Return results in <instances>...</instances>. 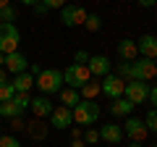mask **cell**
I'll return each instance as SVG.
<instances>
[{"label": "cell", "mask_w": 157, "mask_h": 147, "mask_svg": "<svg viewBox=\"0 0 157 147\" xmlns=\"http://www.w3.org/2000/svg\"><path fill=\"white\" fill-rule=\"evenodd\" d=\"M81 139H84L86 145H97V142H100V131H97V129H92V126H89V129L84 131V137H81Z\"/></svg>", "instance_id": "obj_28"}, {"label": "cell", "mask_w": 157, "mask_h": 147, "mask_svg": "<svg viewBox=\"0 0 157 147\" xmlns=\"http://www.w3.org/2000/svg\"><path fill=\"white\" fill-rule=\"evenodd\" d=\"M118 55H121V61H136V55H139L136 42L134 40H121L118 42Z\"/></svg>", "instance_id": "obj_17"}, {"label": "cell", "mask_w": 157, "mask_h": 147, "mask_svg": "<svg viewBox=\"0 0 157 147\" xmlns=\"http://www.w3.org/2000/svg\"><path fill=\"white\" fill-rule=\"evenodd\" d=\"M97 95H100V81L89 79L84 87H81V97H84V100H94Z\"/></svg>", "instance_id": "obj_21"}, {"label": "cell", "mask_w": 157, "mask_h": 147, "mask_svg": "<svg viewBox=\"0 0 157 147\" xmlns=\"http://www.w3.org/2000/svg\"><path fill=\"white\" fill-rule=\"evenodd\" d=\"M66 6V0H42L39 6H34L37 13H47V11H55V8H63Z\"/></svg>", "instance_id": "obj_23"}, {"label": "cell", "mask_w": 157, "mask_h": 147, "mask_svg": "<svg viewBox=\"0 0 157 147\" xmlns=\"http://www.w3.org/2000/svg\"><path fill=\"white\" fill-rule=\"evenodd\" d=\"M26 113L21 105H16V100H8L0 105V118H21V116Z\"/></svg>", "instance_id": "obj_18"}, {"label": "cell", "mask_w": 157, "mask_h": 147, "mask_svg": "<svg viewBox=\"0 0 157 147\" xmlns=\"http://www.w3.org/2000/svg\"><path fill=\"white\" fill-rule=\"evenodd\" d=\"M152 147H157V142H155V145H152Z\"/></svg>", "instance_id": "obj_43"}, {"label": "cell", "mask_w": 157, "mask_h": 147, "mask_svg": "<svg viewBox=\"0 0 157 147\" xmlns=\"http://www.w3.org/2000/svg\"><path fill=\"white\" fill-rule=\"evenodd\" d=\"M131 147H141V142H131Z\"/></svg>", "instance_id": "obj_41"}, {"label": "cell", "mask_w": 157, "mask_h": 147, "mask_svg": "<svg viewBox=\"0 0 157 147\" xmlns=\"http://www.w3.org/2000/svg\"><path fill=\"white\" fill-rule=\"evenodd\" d=\"M6 66V55H3V53H0V68Z\"/></svg>", "instance_id": "obj_40"}, {"label": "cell", "mask_w": 157, "mask_h": 147, "mask_svg": "<svg viewBox=\"0 0 157 147\" xmlns=\"http://www.w3.org/2000/svg\"><path fill=\"white\" fill-rule=\"evenodd\" d=\"M86 8H81V6H63L60 8V21H63V26H68V29H73V26H84V21H86Z\"/></svg>", "instance_id": "obj_7"}, {"label": "cell", "mask_w": 157, "mask_h": 147, "mask_svg": "<svg viewBox=\"0 0 157 147\" xmlns=\"http://www.w3.org/2000/svg\"><path fill=\"white\" fill-rule=\"evenodd\" d=\"M100 139L107 142V145H121V139H123V126H121V124H105V126H100Z\"/></svg>", "instance_id": "obj_12"}, {"label": "cell", "mask_w": 157, "mask_h": 147, "mask_svg": "<svg viewBox=\"0 0 157 147\" xmlns=\"http://www.w3.org/2000/svg\"><path fill=\"white\" fill-rule=\"evenodd\" d=\"M32 87H34V76H32V74H26V71L16 74V79H13V89H16V92H29Z\"/></svg>", "instance_id": "obj_19"}, {"label": "cell", "mask_w": 157, "mask_h": 147, "mask_svg": "<svg viewBox=\"0 0 157 147\" xmlns=\"http://www.w3.org/2000/svg\"><path fill=\"white\" fill-rule=\"evenodd\" d=\"M11 126H13L16 131H24V129H26V124H24L21 118H11Z\"/></svg>", "instance_id": "obj_32"}, {"label": "cell", "mask_w": 157, "mask_h": 147, "mask_svg": "<svg viewBox=\"0 0 157 147\" xmlns=\"http://www.w3.org/2000/svg\"><path fill=\"white\" fill-rule=\"evenodd\" d=\"M21 3H24V6H32V8H34V6H39L42 0H21Z\"/></svg>", "instance_id": "obj_37"}, {"label": "cell", "mask_w": 157, "mask_h": 147, "mask_svg": "<svg viewBox=\"0 0 157 147\" xmlns=\"http://www.w3.org/2000/svg\"><path fill=\"white\" fill-rule=\"evenodd\" d=\"M6 6H11V0H0V8H6Z\"/></svg>", "instance_id": "obj_39"}, {"label": "cell", "mask_w": 157, "mask_h": 147, "mask_svg": "<svg viewBox=\"0 0 157 147\" xmlns=\"http://www.w3.org/2000/svg\"><path fill=\"white\" fill-rule=\"evenodd\" d=\"M24 131H29V134L34 137V139H45L47 137V126L42 124V121H34V124H26V129Z\"/></svg>", "instance_id": "obj_22"}, {"label": "cell", "mask_w": 157, "mask_h": 147, "mask_svg": "<svg viewBox=\"0 0 157 147\" xmlns=\"http://www.w3.org/2000/svg\"><path fill=\"white\" fill-rule=\"evenodd\" d=\"M71 147H86V142H84V139H73Z\"/></svg>", "instance_id": "obj_38"}, {"label": "cell", "mask_w": 157, "mask_h": 147, "mask_svg": "<svg viewBox=\"0 0 157 147\" xmlns=\"http://www.w3.org/2000/svg\"><path fill=\"white\" fill-rule=\"evenodd\" d=\"M155 79H157V76H155Z\"/></svg>", "instance_id": "obj_45"}, {"label": "cell", "mask_w": 157, "mask_h": 147, "mask_svg": "<svg viewBox=\"0 0 157 147\" xmlns=\"http://www.w3.org/2000/svg\"><path fill=\"white\" fill-rule=\"evenodd\" d=\"M84 26L89 29V32H100V29H102V18L97 16V13H89L86 21H84Z\"/></svg>", "instance_id": "obj_24"}, {"label": "cell", "mask_w": 157, "mask_h": 147, "mask_svg": "<svg viewBox=\"0 0 157 147\" xmlns=\"http://www.w3.org/2000/svg\"><path fill=\"white\" fill-rule=\"evenodd\" d=\"M149 89H152V87L147 84V81H126L123 97L131 102V105H141V102L149 100Z\"/></svg>", "instance_id": "obj_6"}, {"label": "cell", "mask_w": 157, "mask_h": 147, "mask_svg": "<svg viewBox=\"0 0 157 147\" xmlns=\"http://www.w3.org/2000/svg\"><path fill=\"white\" fill-rule=\"evenodd\" d=\"M13 100H16V105H21L24 110H29V108H32V97H29V92H16V95H13Z\"/></svg>", "instance_id": "obj_25"}, {"label": "cell", "mask_w": 157, "mask_h": 147, "mask_svg": "<svg viewBox=\"0 0 157 147\" xmlns=\"http://www.w3.org/2000/svg\"><path fill=\"white\" fill-rule=\"evenodd\" d=\"M147 102H152V105H155V110H157V84L149 89V100H147Z\"/></svg>", "instance_id": "obj_33"}, {"label": "cell", "mask_w": 157, "mask_h": 147, "mask_svg": "<svg viewBox=\"0 0 157 147\" xmlns=\"http://www.w3.org/2000/svg\"><path fill=\"white\" fill-rule=\"evenodd\" d=\"M86 68H89V74L92 76H107V74H113L110 71V58H105V55H89V61H86Z\"/></svg>", "instance_id": "obj_11"}, {"label": "cell", "mask_w": 157, "mask_h": 147, "mask_svg": "<svg viewBox=\"0 0 157 147\" xmlns=\"http://www.w3.org/2000/svg\"><path fill=\"white\" fill-rule=\"evenodd\" d=\"M155 66H157V58H155Z\"/></svg>", "instance_id": "obj_42"}, {"label": "cell", "mask_w": 157, "mask_h": 147, "mask_svg": "<svg viewBox=\"0 0 157 147\" xmlns=\"http://www.w3.org/2000/svg\"><path fill=\"white\" fill-rule=\"evenodd\" d=\"M34 87L42 95H55V92H60L63 89V71H58V68H42L34 76Z\"/></svg>", "instance_id": "obj_1"}, {"label": "cell", "mask_w": 157, "mask_h": 147, "mask_svg": "<svg viewBox=\"0 0 157 147\" xmlns=\"http://www.w3.org/2000/svg\"><path fill=\"white\" fill-rule=\"evenodd\" d=\"M123 89H126V79H121L118 74H107V76H102V81H100V92H102V95H107L110 100H115V97H123Z\"/></svg>", "instance_id": "obj_8"}, {"label": "cell", "mask_w": 157, "mask_h": 147, "mask_svg": "<svg viewBox=\"0 0 157 147\" xmlns=\"http://www.w3.org/2000/svg\"><path fill=\"white\" fill-rule=\"evenodd\" d=\"M29 68V61H26V55L24 53H8L6 55V71H11V74H24Z\"/></svg>", "instance_id": "obj_14"}, {"label": "cell", "mask_w": 157, "mask_h": 147, "mask_svg": "<svg viewBox=\"0 0 157 147\" xmlns=\"http://www.w3.org/2000/svg\"><path fill=\"white\" fill-rule=\"evenodd\" d=\"M18 42H21V34H18L16 24H0V53H3V55L16 53Z\"/></svg>", "instance_id": "obj_5"}, {"label": "cell", "mask_w": 157, "mask_h": 147, "mask_svg": "<svg viewBox=\"0 0 157 147\" xmlns=\"http://www.w3.org/2000/svg\"><path fill=\"white\" fill-rule=\"evenodd\" d=\"M73 113V124H81V126H92L97 118H100V105L94 100H78V105L71 108Z\"/></svg>", "instance_id": "obj_2"}, {"label": "cell", "mask_w": 157, "mask_h": 147, "mask_svg": "<svg viewBox=\"0 0 157 147\" xmlns=\"http://www.w3.org/2000/svg\"><path fill=\"white\" fill-rule=\"evenodd\" d=\"M78 100H81V95H78V89H60V102L66 108H73V105H78Z\"/></svg>", "instance_id": "obj_20"}, {"label": "cell", "mask_w": 157, "mask_h": 147, "mask_svg": "<svg viewBox=\"0 0 157 147\" xmlns=\"http://www.w3.org/2000/svg\"><path fill=\"white\" fill-rule=\"evenodd\" d=\"M144 124H147V129H149V131H157V110H155V108H152L149 113H147Z\"/></svg>", "instance_id": "obj_29"}, {"label": "cell", "mask_w": 157, "mask_h": 147, "mask_svg": "<svg viewBox=\"0 0 157 147\" xmlns=\"http://www.w3.org/2000/svg\"><path fill=\"white\" fill-rule=\"evenodd\" d=\"M136 47H139L141 58H149V61L157 58V37H155V34H144V37H139V40H136Z\"/></svg>", "instance_id": "obj_13"}, {"label": "cell", "mask_w": 157, "mask_h": 147, "mask_svg": "<svg viewBox=\"0 0 157 147\" xmlns=\"http://www.w3.org/2000/svg\"><path fill=\"white\" fill-rule=\"evenodd\" d=\"M71 137H73V139H81V137H84V131H81V129H71Z\"/></svg>", "instance_id": "obj_35"}, {"label": "cell", "mask_w": 157, "mask_h": 147, "mask_svg": "<svg viewBox=\"0 0 157 147\" xmlns=\"http://www.w3.org/2000/svg\"><path fill=\"white\" fill-rule=\"evenodd\" d=\"M155 8H157V6H155Z\"/></svg>", "instance_id": "obj_46"}, {"label": "cell", "mask_w": 157, "mask_h": 147, "mask_svg": "<svg viewBox=\"0 0 157 147\" xmlns=\"http://www.w3.org/2000/svg\"><path fill=\"white\" fill-rule=\"evenodd\" d=\"M52 108L55 105L47 100V95H39V97H32V108H29V110H32L37 118H45V116L52 113Z\"/></svg>", "instance_id": "obj_15"}, {"label": "cell", "mask_w": 157, "mask_h": 147, "mask_svg": "<svg viewBox=\"0 0 157 147\" xmlns=\"http://www.w3.org/2000/svg\"><path fill=\"white\" fill-rule=\"evenodd\" d=\"M0 105H3V102H0Z\"/></svg>", "instance_id": "obj_44"}, {"label": "cell", "mask_w": 157, "mask_h": 147, "mask_svg": "<svg viewBox=\"0 0 157 147\" xmlns=\"http://www.w3.org/2000/svg\"><path fill=\"white\" fill-rule=\"evenodd\" d=\"M0 147H21L16 137H0Z\"/></svg>", "instance_id": "obj_30"}, {"label": "cell", "mask_w": 157, "mask_h": 147, "mask_svg": "<svg viewBox=\"0 0 157 147\" xmlns=\"http://www.w3.org/2000/svg\"><path fill=\"white\" fill-rule=\"evenodd\" d=\"M131 110H134V105H131L126 97H115V100H110V116H115V118H128Z\"/></svg>", "instance_id": "obj_16"}, {"label": "cell", "mask_w": 157, "mask_h": 147, "mask_svg": "<svg viewBox=\"0 0 157 147\" xmlns=\"http://www.w3.org/2000/svg\"><path fill=\"white\" fill-rule=\"evenodd\" d=\"M157 76V66L149 58H139V61H131L128 68V81H152Z\"/></svg>", "instance_id": "obj_3"}, {"label": "cell", "mask_w": 157, "mask_h": 147, "mask_svg": "<svg viewBox=\"0 0 157 147\" xmlns=\"http://www.w3.org/2000/svg\"><path fill=\"white\" fill-rule=\"evenodd\" d=\"M73 124V113H71V108H66V105H58V108H52V113H50V126L52 129H68V126Z\"/></svg>", "instance_id": "obj_10"}, {"label": "cell", "mask_w": 157, "mask_h": 147, "mask_svg": "<svg viewBox=\"0 0 157 147\" xmlns=\"http://www.w3.org/2000/svg\"><path fill=\"white\" fill-rule=\"evenodd\" d=\"M6 74L8 71H6V66H3V68H0V84H8V81H6Z\"/></svg>", "instance_id": "obj_36"}, {"label": "cell", "mask_w": 157, "mask_h": 147, "mask_svg": "<svg viewBox=\"0 0 157 147\" xmlns=\"http://www.w3.org/2000/svg\"><path fill=\"white\" fill-rule=\"evenodd\" d=\"M147 134H149V129H147V124L141 118H136V116H128L123 124V137H128L131 142H144Z\"/></svg>", "instance_id": "obj_9"}, {"label": "cell", "mask_w": 157, "mask_h": 147, "mask_svg": "<svg viewBox=\"0 0 157 147\" xmlns=\"http://www.w3.org/2000/svg\"><path fill=\"white\" fill-rule=\"evenodd\" d=\"M13 95H16L13 84H0V102H8V100H13Z\"/></svg>", "instance_id": "obj_26"}, {"label": "cell", "mask_w": 157, "mask_h": 147, "mask_svg": "<svg viewBox=\"0 0 157 147\" xmlns=\"http://www.w3.org/2000/svg\"><path fill=\"white\" fill-rule=\"evenodd\" d=\"M86 61H89V53H86V50H76L73 63H81V66H86Z\"/></svg>", "instance_id": "obj_31"}, {"label": "cell", "mask_w": 157, "mask_h": 147, "mask_svg": "<svg viewBox=\"0 0 157 147\" xmlns=\"http://www.w3.org/2000/svg\"><path fill=\"white\" fill-rule=\"evenodd\" d=\"M89 79H92L89 68L81 66V63H71V66L63 71V84H68L71 89H81V87H84Z\"/></svg>", "instance_id": "obj_4"}, {"label": "cell", "mask_w": 157, "mask_h": 147, "mask_svg": "<svg viewBox=\"0 0 157 147\" xmlns=\"http://www.w3.org/2000/svg\"><path fill=\"white\" fill-rule=\"evenodd\" d=\"M139 6L141 8H152V6H157V0H139Z\"/></svg>", "instance_id": "obj_34"}, {"label": "cell", "mask_w": 157, "mask_h": 147, "mask_svg": "<svg viewBox=\"0 0 157 147\" xmlns=\"http://www.w3.org/2000/svg\"><path fill=\"white\" fill-rule=\"evenodd\" d=\"M13 18H16V11H13V6L0 8V21H3V24H13Z\"/></svg>", "instance_id": "obj_27"}]
</instances>
